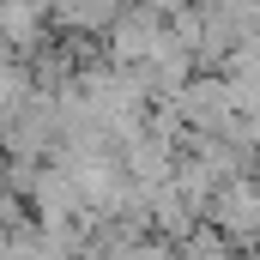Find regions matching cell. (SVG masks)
<instances>
[{"label":"cell","instance_id":"6da1fadb","mask_svg":"<svg viewBox=\"0 0 260 260\" xmlns=\"http://www.w3.org/2000/svg\"><path fill=\"white\" fill-rule=\"evenodd\" d=\"M206 230H218L230 248H260V182L254 176H236L224 182L218 194L206 200Z\"/></svg>","mask_w":260,"mask_h":260},{"label":"cell","instance_id":"7a4b0ae2","mask_svg":"<svg viewBox=\"0 0 260 260\" xmlns=\"http://www.w3.org/2000/svg\"><path fill=\"white\" fill-rule=\"evenodd\" d=\"M0 43L12 49V61L37 55L49 43V0H0Z\"/></svg>","mask_w":260,"mask_h":260},{"label":"cell","instance_id":"3957f363","mask_svg":"<svg viewBox=\"0 0 260 260\" xmlns=\"http://www.w3.org/2000/svg\"><path fill=\"white\" fill-rule=\"evenodd\" d=\"M37 91H30V73H24V61H6L0 67V127H12L18 115H24V103H30Z\"/></svg>","mask_w":260,"mask_h":260},{"label":"cell","instance_id":"277c9868","mask_svg":"<svg viewBox=\"0 0 260 260\" xmlns=\"http://www.w3.org/2000/svg\"><path fill=\"white\" fill-rule=\"evenodd\" d=\"M170 260H236V248H230L218 230H206V224H200L188 242H176V248H170Z\"/></svg>","mask_w":260,"mask_h":260},{"label":"cell","instance_id":"5b68a950","mask_svg":"<svg viewBox=\"0 0 260 260\" xmlns=\"http://www.w3.org/2000/svg\"><path fill=\"white\" fill-rule=\"evenodd\" d=\"M115 260H170V242H157V236H133Z\"/></svg>","mask_w":260,"mask_h":260}]
</instances>
